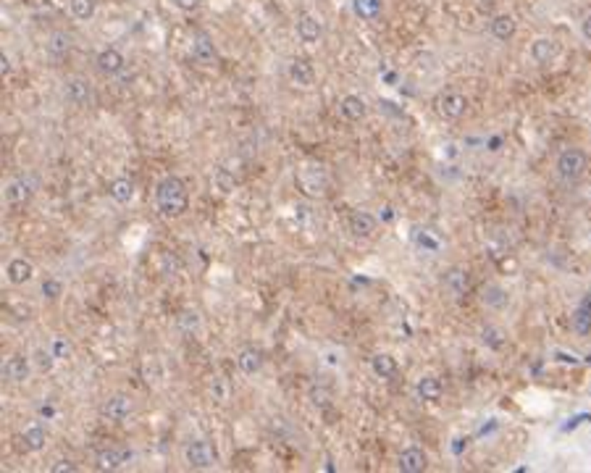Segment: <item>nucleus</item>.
<instances>
[{
	"instance_id": "nucleus-14",
	"label": "nucleus",
	"mask_w": 591,
	"mask_h": 473,
	"mask_svg": "<svg viewBox=\"0 0 591 473\" xmlns=\"http://www.w3.org/2000/svg\"><path fill=\"white\" fill-rule=\"evenodd\" d=\"M397 468L402 473H421L428 468V457L421 447H408L400 452V460H397Z\"/></svg>"
},
{
	"instance_id": "nucleus-36",
	"label": "nucleus",
	"mask_w": 591,
	"mask_h": 473,
	"mask_svg": "<svg viewBox=\"0 0 591 473\" xmlns=\"http://www.w3.org/2000/svg\"><path fill=\"white\" fill-rule=\"evenodd\" d=\"M216 181H218V189H221V192H232V189H234V179H232L224 169L216 174Z\"/></svg>"
},
{
	"instance_id": "nucleus-24",
	"label": "nucleus",
	"mask_w": 591,
	"mask_h": 473,
	"mask_svg": "<svg viewBox=\"0 0 591 473\" xmlns=\"http://www.w3.org/2000/svg\"><path fill=\"white\" fill-rule=\"evenodd\" d=\"M192 58L197 60V63H202V66L216 63V48H213V43H210L208 37H197L192 43Z\"/></svg>"
},
{
	"instance_id": "nucleus-37",
	"label": "nucleus",
	"mask_w": 591,
	"mask_h": 473,
	"mask_svg": "<svg viewBox=\"0 0 591 473\" xmlns=\"http://www.w3.org/2000/svg\"><path fill=\"white\" fill-rule=\"evenodd\" d=\"M35 358H37V366H40V368H50L53 361H55V355H53V350H37Z\"/></svg>"
},
{
	"instance_id": "nucleus-29",
	"label": "nucleus",
	"mask_w": 591,
	"mask_h": 473,
	"mask_svg": "<svg viewBox=\"0 0 591 473\" xmlns=\"http://www.w3.org/2000/svg\"><path fill=\"white\" fill-rule=\"evenodd\" d=\"M24 447L32 450V452H37V450L45 447V439H48V434H45V429L40 426V423H32L29 429H24Z\"/></svg>"
},
{
	"instance_id": "nucleus-33",
	"label": "nucleus",
	"mask_w": 591,
	"mask_h": 473,
	"mask_svg": "<svg viewBox=\"0 0 591 473\" xmlns=\"http://www.w3.org/2000/svg\"><path fill=\"white\" fill-rule=\"evenodd\" d=\"M40 289H43V297H48V300H58V297L63 294V284L58 282V279H53V276H48V279L43 282V287H40Z\"/></svg>"
},
{
	"instance_id": "nucleus-35",
	"label": "nucleus",
	"mask_w": 591,
	"mask_h": 473,
	"mask_svg": "<svg viewBox=\"0 0 591 473\" xmlns=\"http://www.w3.org/2000/svg\"><path fill=\"white\" fill-rule=\"evenodd\" d=\"M171 6L179 11H184V14H192V11H197L202 6V0H171Z\"/></svg>"
},
{
	"instance_id": "nucleus-16",
	"label": "nucleus",
	"mask_w": 591,
	"mask_h": 473,
	"mask_svg": "<svg viewBox=\"0 0 591 473\" xmlns=\"http://www.w3.org/2000/svg\"><path fill=\"white\" fill-rule=\"evenodd\" d=\"M489 32H492V37H494L497 43H510L515 37V32H518V24H515L513 14H497L492 18V24H489Z\"/></svg>"
},
{
	"instance_id": "nucleus-8",
	"label": "nucleus",
	"mask_w": 591,
	"mask_h": 473,
	"mask_svg": "<svg viewBox=\"0 0 591 473\" xmlns=\"http://www.w3.org/2000/svg\"><path fill=\"white\" fill-rule=\"evenodd\" d=\"M95 66L100 74H105V77H116V74H121L124 71L126 58H124L116 48H105V51H100L95 55Z\"/></svg>"
},
{
	"instance_id": "nucleus-17",
	"label": "nucleus",
	"mask_w": 591,
	"mask_h": 473,
	"mask_svg": "<svg viewBox=\"0 0 591 473\" xmlns=\"http://www.w3.org/2000/svg\"><path fill=\"white\" fill-rule=\"evenodd\" d=\"M32 276H35V266H32V260L29 258H11L9 260V266H6V279H9L11 284L21 287V284L32 282Z\"/></svg>"
},
{
	"instance_id": "nucleus-9",
	"label": "nucleus",
	"mask_w": 591,
	"mask_h": 473,
	"mask_svg": "<svg viewBox=\"0 0 591 473\" xmlns=\"http://www.w3.org/2000/svg\"><path fill=\"white\" fill-rule=\"evenodd\" d=\"M444 289L452 294L455 300H460V297H465L470 289V276L465 268L460 266H452L447 274H444Z\"/></svg>"
},
{
	"instance_id": "nucleus-18",
	"label": "nucleus",
	"mask_w": 591,
	"mask_h": 473,
	"mask_svg": "<svg viewBox=\"0 0 591 473\" xmlns=\"http://www.w3.org/2000/svg\"><path fill=\"white\" fill-rule=\"evenodd\" d=\"M376 224H379V221H376V216L368 213V211H355V213L349 216V221H347L349 232L355 234V237H360V240H368V237H374Z\"/></svg>"
},
{
	"instance_id": "nucleus-34",
	"label": "nucleus",
	"mask_w": 591,
	"mask_h": 473,
	"mask_svg": "<svg viewBox=\"0 0 591 473\" xmlns=\"http://www.w3.org/2000/svg\"><path fill=\"white\" fill-rule=\"evenodd\" d=\"M484 342H489L492 347H494V350H499V347L504 344V334L499 331V329L489 326V329H484Z\"/></svg>"
},
{
	"instance_id": "nucleus-32",
	"label": "nucleus",
	"mask_w": 591,
	"mask_h": 473,
	"mask_svg": "<svg viewBox=\"0 0 591 473\" xmlns=\"http://www.w3.org/2000/svg\"><path fill=\"white\" fill-rule=\"evenodd\" d=\"M50 350H53V355H55V361H69L71 358V342L69 339H63V336H53V342H50Z\"/></svg>"
},
{
	"instance_id": "nucleus-13",
	"label": "nucleus",
	"mask_w": 591,
	"mask_h": 473,
	"mask_svg": "<svg viewBox=\"0 0 591 473\" xmlns=\"http://www.w3.org/2000/svg\"><path fill=\"white\" fill-rule=\"evenodd\" d=\"M3 376H6V381H11V384H24L26 378L32 376V366H29V361L21 358V355H11L9 361L3 363Z\"/></svg>"
},
{
	"instance_id": "nucleus-4",
	"label": "nucleus",
	"mask_w": 591,
	"mask_h": 473,
	"mask_svg": "<svg viewBox=\"0 0 591 473\" xmlns=\"http://www.w3.org/2000/svg\"><path fill=\"white\" fill-rule=\"evenodd\" d=\"M468 111V97L460 92V90H444L439 97H436V113L447 121H457L465 116Z\"/></svg>"
},
{
	"instance_id": "nucleus-1",
	"label": "nucleus",
	"mask_w": 591,
	"mask_h": 473,
	"mask_svg": "<svg viewBox=\"0 0 591 473\" xmlns=\"http://www.w3.org/2000/svg\"><path fill=\"white\" fill-rule=\"evenodd\" d=\"M156 206L166 218H179L190 208V189L179 176L168 174L156 184Z\"/></svg>"
},
{
	"instance_id": "nucleus-27",
	"label": "nucleus",
	"mask_w": 591,
	"mask_h": 473,
	"mask_svg": "<svg viewBox=\"0 0 591 473\" xmlns=\"http://www.w3.org/2000/svg\"><path fill=\"white\" fill-rule=\"evenodd\" d=\"M69 11L77 21H90L97 11V0H69Z\"/></svg>"
},
{
	"instance_id": "nucleus-41",
	"label": "nucleus",
	"mask_w": 591,
	"mask_h": 473,
	"mask_svg": "<svg viewBox=\"0 0 591 473\" xmlns=\"http://www.w3.org/2000/svg\"><path fill=\"white\" fill-rule=\"evenodd\" d=\"M481 3H484V6H492V3H494V0H481Z\"/></svg>"
},
{
	"instance_id": "nucleus-30",
	"label": "nucleus",
	"mask_w": 591,
	"mask_h": 473,
	"mask_svg": "<svg viewBox=\"0 0 591 473\" xmlns=\"http://www.w3.org/2000/svg\"><path fill=\"white\" fill-rule=\"evenodd\" d=\"M384 3L381 0H355V14L365 21H374L376 16H381Z\"/></svg>"
},
{
	"instance_id": "nucleus-38",
	"label": "nucleus",
	"mask_w": 591,
	"mask_h": 473,
	"mask_svg": "<svg viewBox=\"0 0 591 473\" xmlns=\"http://www.w3.org/2000/svg\"><path fill=\"white\" fill-rule=\"evenodd\" d=\"M79 468L71 460H58V463L50 465V473H77Z\"/></svg>"
},
{
	"instance_id": "nucleus-19",
	"label": "nucleus",
	"mask_w": 591,
	"mask_h": 473,
	"mask_svg": "<svg viewBox=\"0 0 591 473\" xmlns=\"http://www.w3.org/2000/svg\"><path fill=\"white\" fill-rule=\"evenodd\" d=\"M129 460H131L129 450L108 447V450H100V452H97V468H100V471H119V468H124V463H129Z\"/></svg>"
},
{
	"instance_id": "nucleus-11",
	"label": "nucleus",
	"mask_w": 591,
	"mask_h": 473,
	"mask_svg": "<svg viewBox=\"0 0 591 473\" xmlns=\"http://www.w3.org/2000/svg\"><path fill=\"white\" fill-rule=\"evenodd\" d=\"M32 184L26 179H13L6 184V189H3V198H6V203H9L11 208H24L29 200H32Z\"/></svg>"
},
{
	"instance_id": "nucleus-15",
	"label": "nucleus",
	"mask_w": 591,
	"mask_h": 473,
	"mask_svg": "<svg viewBox=\"0 0 591 473\" xmlns=\"http://www.w3.org/2000/svg\"><path fill=\"white\" fill-rule=\"evenodd\" d=\"M287 74L297 87H313L315 85V69H313V63H310V60L292 58L289 60Z\"/></svg>"
},
{
	"instance_id": "nucleus-39",
	"label": "nucleus",
	"mask_w": 591,
	"mask_h": 473,
	"mask_svg": "<svg viewBox=\"0 0 591 473\" xmlns=\"http://www.w3.org/2000/svg\"><path fill=\"white\" fill-rule=\"evenodd\" d=\"M581 32H583V37L591 43V14H586L583 16V21H581Z\"/></svg>"
},
{
	"instance_id": "nucleus-22",
	"label": "nucleus",
	"mask_w": 591,
	"mask_h": 473,
	"mask_svg": "<svg viewBox=\"0 0 591 473\" xmlns=\"http://www.w3.org/2000/svg\"><path fill=\"white\" fill-rule=\"evenodd\" d=\"M108 195H111L116 203L126 206V203H131V198H134V181H131L129 176H119V179H114L108 184Z\"/></svg>"
},
{
	"instance_id": "nucleus-26",
	"label": "nucleus",
	"mask_w": 591,
	"mask_h": 473,
	"mask_svg": "<svg viewBox=\"0 0 591 473\" xmlns=\"http://www.w3.org/2000/svg\"><path fill=\"white\" fill-rule=\"evenodd\" d=\"M371 368H374V373L379 378L397 376V361H394L391 355H386V353H376L374 358H371Z\"/></svg>"
},
{
	"instance_id": "nucleus-12",
	"label": "nucleus",
	"mask_w": 591,
	"mask_h": 473,
	"mask_svg": "<svg viewBox=\"0 0 591 473\" xmlns=\"http://www.w3.org/2000/svg\"><path fill=\"white\" fill-rule=\"evenodd\" d=\"M337 111H340V116L345 121H349V124H357V121L365 119V113H368V105H365V100L360 97V95H345L340 100V105H337Z\"/></svg>"
},
{
	"instance_id": "nucleus-21",
	"label": "nucleus",
	"mask_w": 591,
	"mask_h": 473,
	"mask_svg": "<svg viewBox=\"0 0 591 473\" xmlns=\"http://www.w3.org/2000/svg\"><path fill=\"white\" fill-rule=\"evenodd\" d=\"M481 302H484L487 308H492V310H502V308H507V302H510V294L504 292L502 287H497V284H487V287L481 289Z\"/></svg>"
},
{
	"instance_id": "nucleus-28",
	"label": "nucleus",
	"mask_w": 591,
	"mask_h": 473,
	"mask_svg": "<svg viewBox=\"0 0 591 473\" xmlns=\"http://www.w3.org/2000/svg\"><path fill=\"white\" fill-rule=\"evenodd\" d=\"M573 329L578 331V334H586V331H591V294L581 302V305H578V310H575Z\"/></svg>"
},
{
	"instance_id": "nucleus-7",
	"label": "nucleus",
	"mask_w": 591,
	"mask_h": 473,
	"mask_svg": "<svg viewBox=\"0 0 591 473\" xmlns=\"http://www.w3.org/2000/svg\"><path fill=\"white\" fill-rule=\"evenodd\" d=\"M297 37L303 40L305 45H318L323 40V24L321 18L313 16V14H303L297 18Z\"/></svg>"
},
{
	"instance_id": "nucleus-31",
	"label": "nucleus",
	"mask_w": 591,
	"mask_h": 473,
	"mask_svg": "<svg viewBox=\"0 0 591 473\" xmlns=\"http://www.w3.org/2000/svg\"><path fill=\"white\" fill-rule=\"evenodd\" d=\"M176 324H179V329H182L184 334H195L197 326H200V316H197L195 310H184Z\"/></svg>"
},
{
	"instance_id": "nucleus-23",
	"label": "nucleus",
	"mask_w": 591,
	"mask_h": 473,
	"mask_svg": "<svg viewBox=\"0 0 591 473\" xmlns=\"http://www.w3.org/2000/svg\"><path fill=\"white\" fill-rule=\"evenodd\" d=\"M416 392H418V397H421L423 403H439V397H442L444 387H442V381H439L436 376H423L421 381H418Z\"/></svg>"
},
{
	"instance_id": "nucleus-25",
	"label": "nucleus",
	"mask_w": 591,
	"mask_h": 473,
	"mask_svg": "<svg viewBox=\"0 0 591 473\" xmlns=\"http://www.w3.org/2000/svg\"><path fill=\"white\" fill-rule=\"evenodd\" d=\"M48 53H50L53 58H63V55H69V51H71V35L69 32H53L50 37H48Z\"/></svg>"
},
{
	"instance_id": "nucleus-3",
	"label": "nucleus",
	"mask_w": 591,
	"mask_h": 473,
	"mask_svg": "<svg viewBox=\"0 0 591 473\" xmlns=\"http://www.w3.org/2000/svg\"><path fill=\"white\" fill-rule=\"evenodd\" d=\"M184 460H187V465L195 468V471H208V468H213V465L218 463V452L210 442H205V439H195V442H190L187 450H184Z\"/></svg>"
},
{
	"instance_id": "nucleus-2",
	"label": "nucleus",
	"mask_w": 591,
	"mask_h": 473,
	"mask_svg": "<svg viewBox=\"0 0 591 473\" xmlns=\"http://www.w3.org/2000/svg\"><path fill=\"white\" fill-rule=\"evenodd\" d=\"M555 171L565 184H575V181H581L586 176V171H589V155L583 153L581 147H565L563 153L557 155Z\"/></svg>"
},
{
	"instance_id": "nucleus-10",
	"label": "nucleus",
	"mask_w": 591,
	"mask_h": 473,
	"mask_svg": "<svg viewBox=\"0 0 591 473\" xmlns=\"http://www.w3.org/2000/svg\"><path fill=\"white\" fill-rule=\"evenodd\" d=\"M528 53H531V58H533V63L549 66V63H555V58L560 55V48H557V43L552 37H536V40L531 43Z\"/></svg>"
},
{
	"instance_id": "nucleus-20",
	"label": "nucleus",
	"mask_w": 591,
	"mask_h": 473,
	"mask_svg": "<svg viewBox=\"0 0 591 473\" xmlns=\"http://www.w3.org/2000/svg\"><path fill=\"white\" fill-rule=\"evenodd\" d=\"M237 366H239L242 373L255 376V373L263 368V353L261 350H255V347H244L242 353L237 355Z\"/></svg>"
},
{
	"instance_id": "nucleus-5",
	"label": "nucleus",
	"mask_w": 591,
	"mask_h": 473,
	"mask_svg": "<svg viewBox=\"0 0 591 473\" xmlns=\"http://www.w3.org/2000/svg\"><path fill=\"white\" fill-rule=\"evenodd\" d=\"M63 97H66L71 105H77V108H87V105L92 103V97H95V95H92L90 79L69 77L63 82Z\"/></svg>"
},
{
	"instance_id": "nucleus-6",
	"label": "nucleus",
	"mask_w": 591,
	"mask_h": 473,
	"mask_svg": "<svg viewBox=\"0 0 591 473\" xmlns=\"http://www.w3.org/2000/svg\"><path fill=\"white\" fill-rule=\"evenodd\" d=\"M131 413H134V403H131L129 395H114L103 403V415L108 421L121 423V421H126Z\"/></svg>"
},
{
	"instance_id": "nucleus-40",
	"label": "nucleus",
	"mask_w": 591,
	"mask_h": 473,
	"mask_svg": "<svg viewBox=\"0 0 591 473\" xmlns=\"http://www.w3.org/2000/svg\"><path fill=\"white\" fill-rule=\"evenodd\" d=\"M0 71H3V74H11V60H9V55H0Z\"/></svg>"
}]
</instances>
